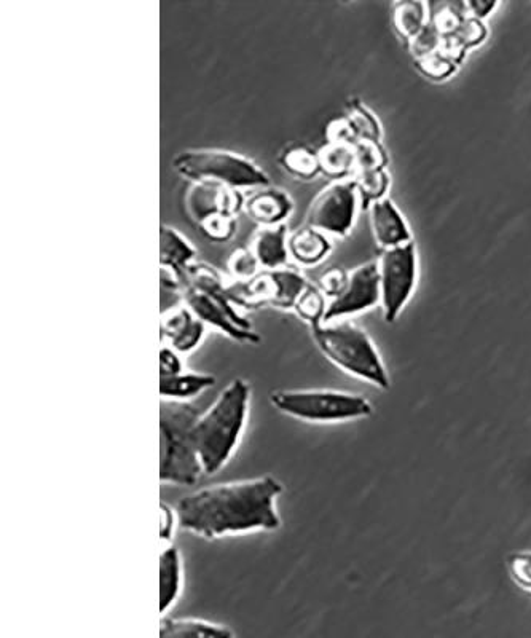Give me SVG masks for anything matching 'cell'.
Here are the masks:
<instances>
[{"mask_svg": "<svg viewBox=\"0 0 531 638\" xmlns=\"http://www.w3.org/2000/svg\"><path fill=\"white\" fill-rule=\"evenodd\" d=\"M281 493L283 484L273 476L211 485L177 501L179 527L206 540L238 533L273 532L281 527L276 511Z\"/></svg>", "mask_w": 531, "mask_h": 638, "instance_id": "cell-1", "label": "cell"}, {"mask_svg": "<svg viewBox=\"0 0 531 638\" xmlns=\"http://www.w3.org/2000/svg\"><path fill=\"white\" fill-rule=\"evenodd\" d=\"M249 399V383L232 380L213 406L198 418L193 434L203 473H219L232 458L248 420Z\"/></svg>", "mask_w": 531, "mask_h": 638, "instance_id": "cell-2", "label": "cell"}, {"mask_svg": "<svg viewBox=\"0 0 531 638\" xmlns=\"http://www.w3.org/2000/svg\"><path fill=\"white\" fill-rule=\"evenodd\" d=\"M311 335L319 351L334 366L351 377L364 380L378 390H390L391 379L382 356L361 326L350 319L311 326Z\"/></svg>", "mask_w": 531, "mask_h": 638, "instance_id": "cell-3", "label": "cell"}, {"mask_svg": "<svg viewBox=\"0 0 531 638\" xmlns=\"http://www.w3.org/2000/svg\"><path fill=\"white\" fill-rule=\"evenodd\" d=\"M200 410L192 402L160 404V481L162 484H197L203 466L195 444V425Z\"/></svg>", "mask_w": 531, "mask_h": 638, "instance_id": "cell-4", "label": "cell"}, {"mask_svg": "<svg viewBox=\"0 0 531 638\" xmlns=\"http://www.w3.org/2000/svg\"><path fill=\"white\" fill-rule=\"evenodd\" d=\"M184 304L203 323L216 327L241 343H259L260 337L252 331L251 323L236 310L230 289L225 288L214 267L193 262L184 281Z\"/></svg>", "mask_w": 531, "mask_h": 638, "instance_id": "cell-5", "label": "cell"}, {"mask_svg": "<svg viewBox=\"0 0 531 638\" xmlns=\"http://www.w3.org/2000/svg\"><path fill=\"white\" fill-rule=\"evenodd\" d=\"M173 168L192 182H216L235 190L270 187V178L259 165L229 150H182L174 157Z\"/></svg>", "mask_w": 531, "mask_h": 638, "instance_id": "cell-6", "label": "cell"}, {"mask_svg": "<svg viewBox=\"0 0 531 638\" xmlns=\"http://www.w3.org/2000/svg\"><path fill=\"white\" fill-rule=\"evenodd\" d=\"M273 407L310 423H340L374 415V406L361 394L335 390H278L270 394Z\"/></svg>", "mask_w": 531, "mask_h": 638, "instance_id": "cell-7", "label": "cell"}, {"mask_svg": "<svg viewBox=\"0 0 531 638\" xmlns=\"http://www.w3.org/2000/svg\"><path fill=\"white\" fill-rule=\"evenodd\" d=\"M383 318L394 323L412 297L417 286V248L412 243L385 249L378 257Z\"/></svg>", "mask_w": 531, "mask_h": 638, "instance_id": "cell-8", "label": "cell"}, {"mask_svg": "<svg viewBox=\"0 0 531 638\" xmlns=\"http://www.w3.org/2000/svg\"><path fill=\"white\" fill-rule=\"evenodd\" d=\"M308 286L310 283L307 278L297 268L283 267L260 270L252 280L241 284L238 291H230V296L236 305L243 307L273 305L278 308H294Z\"/></svg>", "mask_w": 531, "mask_h": 638, "instance_id": "cell-9", "label": "cell"}, {"mask_svg": "<svg viewBox=\"0 0 531 638\" xmlns=\"http://www.w3.org/2000/svg\"><path fill=\"white\" fill-rule=\"evenodd\" d=\"M359 193L353 179L334 181L311 201L307 225L326 235L347 237L358 211Z\"/></svg>", "mask_w": 531, "mask_h": 638, "instance_id": "cell-10", "label": "cell"}, {"mask_svg": "<svg viewBox=\"0 0 531 638\" xmlns=\"http://www.w3.org/2000/svg\"><path fill=\"white\" fill-rule=\"evenodd\" d=\"M382 304L378 262H367L348 272L347 288L335 299L329 300L323 323H331L347 316L366 312Z\"/></svg>", "mask_w": 531, "mask_h": 638, "instance_id": "cell-11", "label": "cell"}, {"mask_svg": "<svg viewBox=\"0 0 531 638\" xmlns=\"http://www.w3.org/2000/svg\"><path fill=\"white\" fill-rule=\"evenodd\" d=\"M241 206L244 201L238 190L216 182H192L185 195V208L197 225L216 214L236 216Z\"/></svg>", "mask_w": 531, "mask_h": 638, "instance_id": "cell-12", "label": "cell"}, {"mask_svg": "<svg viewBox=\"0 0 531 638\" xmlns=\"http://www.w3.org/2000/svg\"><path fill=\"white\" fill-rule=\"evenodd\" d=\"M367 211H369L370 229L374 233L375 243L382 251L412 243L409 225L391 198L383 197L375 200L374 203H370Z\"/></svg>", "mask_w": 531, "mask_h": 638, "instance_id": "cell-13", "label": "cell"}, {"mask_svg": "<svg viewBox=\"0 0 531 638\" xmlns=\"http://www.w3.org/2000/svg\"><path fill=\"white\" fill-rule=\"evenodd\" d=\"M206 324L193 315L187 305L174 308L173 312L162 315V335L177 353H190L200 345L205 337Z\"/></svg>", "mask_w": 531, "mask_h": 638, "instance_id": "cell-14", "label": "cell"}, {"mask_svg": "<svg viewBox=\"0 0 531 638\" xmlns=\"http://www.w3.org/2000/svg\"><path fill=\"white\" fill-rule=\"evenodd\" d=\"M288 243V225H267L257 230L249 248L256 254L262 270H276L288 267Z\"/></svg>", "mask_w": 531, "mask_h": 638, "instance_id": "cell-15", "label": "cell"}, {"mask_svg": "<svg viewBox=\"0 0 531 638\" xmlns=\"http://www.w3.org/2000/svg\"><path fill=\"white\" fill-rule=\"evenodd\" d=\"M244 208L254 221L259 222L260 227H267L284 224L286 217L292 213L294 203L284 190L265 187L252 193L251 197L244 201Z\"/></svg>", "mask_w": 531, "mask_h": 638, "instance_id": "cell-16", "label": "cell"}, {"mask_svg": "<svg viewBox=\"0 0 531 638\" xmlns=\"http://www.w3.org/2000/svg\"><path fill=\"white\" fill-rule=\"evenodd\" d=\"M197 251L190 245L189 240L177 232L171 225L160 227V264L170 268L171 272L184 281L187 268L195 262Z\"/></svg>", "mask_w": 531, "mask_h": 638, "instance_id": "cell-17", "label": "cell"}, {"mask_svg": "<svg viewBox=\"0 0 531 638\" xmlns=\"http://www.w3.org/2000/svg\"><path fill=\"white\" fill-rule=\"evenodd\" d=\"M288 246L289 256L303 267L318 265L332 251V243L326 233L319 232L308 225L292 233Z\"/></svg>", "mask_w": 531, "mask_h": 638, "instance_id": "cell-18", "label": "cell"}, {"mask_svg": "<svg viewBox=\"0 0 531 638\" xmlns=\"http://www.w3.org/2000/svg\"><path fill=\"white\" fill-rule=\"evenodd\" d=\"M160 638H235V632L205 619L163 618Z\"/></svg>", "mask_w": 531, "mask_h": 638, "instance_id": "cell-19", "label": "cell"}, {"mask_svg": "<svg viewBox=\"0 0 531 638\" xmlns=\"http://www.w3.org/2000/svg\"><path fill=\"white\" fill-rule=\"evenodd\" d=\"M216 383V377L197 372H182L173 377H160V394L166 401L189 402Z\"/></svg>", "mask_w": 531, "mask_h": 638, "instance_id": "cell-20", "label": "cell"}, {"mask_svg": "<svg viewBox=\"0 0 531 638\" xmlns=\"http://www.w3.org/2000/svg\"><path fill=\"white\" fill-rule=\"evenodd\" d=\"M182 589V559L181 552L170 544L160 557V613L173 607L179 599Z\"/></svg>", "mask_w": 531, "mask_h": 638, "instance_id": "cell-21", "label": "cell"}, {"mask_svg": "<svg viewBox=\"0 0 531 638\" xmlns=\"http://www.w3.org/2000/svg\"><path fill=\"white\" fill-rule=\"evenodd\" d=\"M321 171L335 181H342L353 176L356 168L354 147L342 142H327V146L319 150Z\"/></svg>", "mask_w": 531, "mask_h": 638, "instance_id": "cell-22", "label": "cell"}, {"mask_svg": "<svg viewBox=\"0 0 531 638\" xmlns=\"http://www.w3.org/2000/svg\"><path fill=\"white\" fill-rule=\"evenodd\" d=\"M394 29L398 32L401 39L410 42L423 31L429 21V15L426 13V4L423 2H398L393 7Z\"/></svg>", "mask_w": 531, "mask_h": 638, "instance_id": "cell-23", "label": "cell"}, {"mask_svg": "<svg viewBox=\"0 0 531 638\" xmlns=\"http://www.w3.org/2000/svg\"><path fill=\"white\" fill-rule=\"evenodd\" d=\"M281 163L300 179H313L321 171L319 154L307 146H292L284 152Z\"/></svg>", "mask_w": 531, "mask_h": 638, "instance_id": "cell-24", "label": "cell"}, {"mask_svg": "<svg viewBox=\"0 0 531 638\" xmlns=\"http://www.w3.org/2000/svg\"><path fill=\"white\" fill-rule=\"evenodd\" d=\"M353 181L358 187L359 198L366 209L369 208L370 203L386 197V190L390 187V176L385 170L359 171L353 174Z\"/></svg>", "mask_w": 531, "mask_h": 638, "instance_id": "cell-25", "label": "cell"}, {"mask_svg": "<svg viewBox=\"0 0 531 638\" xmlns=\"http://www.w3.org/2000/svg\"><path fill=\"white\" fill-rule=\"evenodd\" d=\"M326 299L327 297L324 296V292L321 291L318 286L310 284V286L303 291L299 300H297L294 310L300 318L310 323V326H315V324L323 323L327 304H329Z\"/></svg>", "mask_w": 531, "mask_h": 638, "instance_id": "cell-26", "label": "cell"}, {"mask_svg": "<svg viewBox=\"0 0 531 638\" xmlns=\"http://www.w3.org/2000/svg\"><path fill=\"white\" fill-rule=\"evenodd\" d=\"M184 302V284L170 268H160V310L162 315L173 312Z\"/></svg>", "mask_w": 531, "mask_h": 638, "instance_id": "cell-27", "label": "cell"}, {"mask_svg": "<svg viewBox=\"0 0 531 638\" xmlns=\"http://www.w3.org/2000/svg\"><path fill=\"white\" fill-rule=\"evenodd\" d=\"M353 147L354 154H356V168H354V173H359V171L385 170L388 158H386L385 150L380 146V142L359 139Z\"/></svg>", "mask_w": 531, "mask_h": 638, "instance_id": "cell-28", "label": "cell"}, {"mask_svg": "<svg viewBox=\"0 0 531 638\" xmlns=\"http://www.w3.org/2000/svg\"><path fill=\"white\" fill-rule=\"evenodd\" d=\"M465 18L466 16L457 12L452 5H437V10L429 15V24L433 26L441 39H447V37L457 36Z\"/></svg>", "mask_w": 531, "mask_h": 638, "instance_id": "cell-29", "label": "cell"}, {"mask_svg": "<svg viewBox=\"0 0 531 638\" xmlns=\"http://www.w3.org/2000/svg\"><path fill=\"white\" fill-rule=\"evenodd\" d=\"M347 120L359 139L380 142L382 130H380V125H378V120L367 111L366 107H362L361 104H353Z\"/></svg>", "mask_w": 531, "mask_h": 638, "instance_id": "cell-30", "label": "cell"}, {"mask_svg": "<svg viewBox=\"0 0 531 638\" xmlns=\"http://www.w3.org/2000/svg\"><path fill=\"white\" fill-rule=\"evenodd\" d=\"M259 267V260L249 246L248 248L235 249L227 262L230 275L241 283L252 280L259 273Z\"/></svg>", "mask_w": 531, "mask_h": 638, "instance_id": "cell-31", "label": "cell"}, {"mask_svg": "<svg viewBox=\"0 0 531 638\" xmlns=\"http://www.w3.org/2000/svg\"><path fill=\"white\" fill-rule=\"evenodd\" d=\"M415 66H417L421 74L428 77V79L434 80V82L449 79L450 75L457 71V64L452 63L449 58H445L441 52L417 58Z\"/></svg>", "mask_w": 531, "mask_h": 638, "instance_id": "cell-32", "label": "cell"}, {"mask_svg": "<svg viewBox=\"0 0 531 638\" xmlns=\"http://www.w3.org/2000/svg\"><path fill=\"white\" fill-rule=\"evenodd\" d=\"M198 227L209 240L222 243V241H229L235 235L238 217L229 216V214H216V216L208 217L205 221L200 222Z\"/></svg>", "mask_w": 531, "mask_h": 638, "instance_id": "cell-33", "label": "cell"}, {"mask_svg": "<svg viewBox=\"0 0 531 638\" xmlns=\"http://www.w3.org/2000/svg\"><path fill=\"white\" fill-rule=\"evenodd\" d=\"M506 568L512 583L531 594V551L514 552L506 559Z\"/></svg>", "mask_w": 531, "mask_h": 638, "instance_id": "cell-34", "label": "cell"}, {"mask_svg": "<svg viewBox=\"0 0 531 638\" xmlns=\"http://www.w3.org/2000/svg\"><path fill=\"white\" fill-rule=\"evenodd\" d=\"M441 37L434 31L433 26L431 24H426L423 31L418 34L415 39L407 42L409 45L410 52L415 56V60L417 58H421V56L431 55V53L439 52V47H441Z\"/></svg>", "mask_w": 531, "mask_h": 638, "instance_id": "cell-35", "label": "cell"}, {"mask_svg": "<svg viewBox=\"0 0 531 638\" xmlns=\"http://www.w3.org/2000/svg\"><path fill=\"white\" fill-rule=\"evenodd\" d=\"M347 283L348 272L342 268H331L319 278L318 288L324 292L327 299L332 300L342 294L343 289L347 288Z\"/></svg>", "mask_w": 531, "mask_h": 638, "instance_id": "cell-36", "label": "cell"}, {"mask_svg": "<svg viewBox=\"0 0 531 638\" xmlns=\"http://www.w3.org/2000/svg\"><path fill=\"white\" fill-rule=\"evenodd\" d=\"M457 37L460 39L461 44L465 45L466 50L477 47L487 37V28H485L484 21L476 20L472 16H466Z\"/></svg>", "mask_w": 531, "mask_h": 638, "instance_id": "cell-37", "label": "cell"}, {"mask_svg": "<svg viewBox=\"0 0 531 638\" xmlns=\"http://www.w3.org/2000/svg\"><path fill=\"white\" fill-rule=\"evenodd\" d=\"M182 372H184V364L179 358V353L173 348L163 347L160 351V377H173Z\"/></svg>", "mask_w": 531, "mask_h": 638, "instance_id": "cell-38", "label": "cell"}, {"mask_svg": "<svg viewBox=\"0 0 531 638\" xmlns=\"http://www.w3.org/2000/svg\"><path fill=\"white\" fill-rule=\"evenodd\" d=\"M179 524L177 519L176 508H171L170 505L162 503V528H160V538L166 543H170L173 538L174 525Z\"/></svg>", "mask_w": 531, "mask_h": 638, "instance_id": "cell-39", "label": "cell"}, {"mask_svg": "<svg viewBox=\"0 0 531 638\" xmlns=\"http://www.w3.org/2000/svg\"><path fill=\"white\" fill-rule=\"evenodd\" d=\"M466 12L476 20L484 21L487 16L492 15L498 7V2H479V0H472V2H465L463 4Z\"/></svg>", "mask_w": 531, "mask_h": 638, "instance_id": "cell-40", "label": "cell"}]
</instances>
